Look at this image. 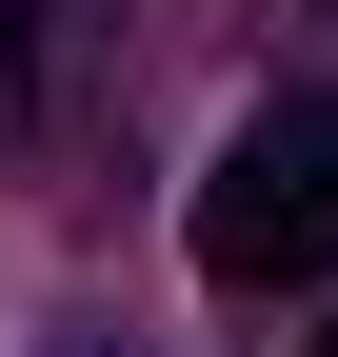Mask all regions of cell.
<instances>
[{
    "mask_svg": "<svg viewBox=\"0 0 338 357\" xmlns=\"http://www.w3.org/2000/svg\"><path fill=\"white\" fill-rule=\"evenodd\" d=\"M318 357H338V337H318Z\"/></svg>",
    "mask_w": 338,
    "mask_h": 357,
    "instance_id": "cell-3",
    "label": "cell"
},
{
    "mask_svg": "<svg viewBox=\"0 0 338 357\" xmlns=\"http://www.w3.org/2000/svg\"><path fill=\"white\" fill-rule=\"evenodd\" d=\"M199 278L279 298V278H338V100H259L199 178Z\"/></svg>",
    "mask_w": 338,
    "mask_h": 357,
    "instance_id": "cell-1",
    "label": "cell"
},
{
    "mask_svg": "<svg viewBox=\"0 0 338 357\" xmlns=\"http://www.w3.org/2000/svg\"><path fill=\"white\" fill-rule=\"evenodd\" d=\"M40 119V0H0V139Z\"/></svg>",
    "mask_w": 338,
    "mask_h": 357,
    "instance_id": "cell-2",
    "label": "cell"
}]
</instances>
